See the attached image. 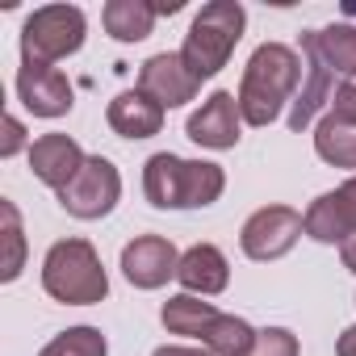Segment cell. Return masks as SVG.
<instances>
[{
	"mask_svg": "<svg viewBox=\"0 0 356 356\" xmlns=\"http://www.w3.org/2000/svg\"><path fill=\"white\" fill-rule=\"evenodd\" d=\"M155 356H214L210 348H155Z\"/></svg>",
	"mask_w": 356,
	"mask_h": 356,
	"instance_id": "28",
	"label": "cell"
},
{
	"mask_svg": "<svg viewBox=\"0 0 356 356\" xmlns=\"http://www.w3.org/2000/svg\"><path fill=\"white\" fill-rule=\"evenodd\" d=\"M105 118H109L113 134H122V138H151L163 126V105L151 101L147 92L130 88V92H118L109 101V113Z\"/></svg>",
	"mask_w": 356,
	"mask_h": 356,
	"instance_id": "15",
	"label": "cell"
},
{
	"mask_svg": "<svg viewBox=\"0 0 356 356\" xmlns=\"http://www.w3.org/2000/svg\"><path fill=\"white\" fill-rule=\"evenodd\" d=\"M118 197H122V176H118V168L105 155H88L84 168H80V176L59 193V206L72 218L92 222V218H105L118 206Z\"/></svg>",
	"mask_w": 356,
	"mask_h": 356,
	"instance_id": "6",
	"label": "cell"
},
{
	"mask_svg": "<svg viewBox=\"0 0 356 356\" xmlns=\"http://www.w3.org/2000/svg\"><path fill=\"white\" fill-rule=\"evenodd\" d=\"M343 13H348V17H356V0H348V5H343Z\"/></svg>",
	"mask_w": 356,
	"mask_h": 356,
	"instance_id": "32",
	"label": "cell"
},
{
	"mask_svg": "<svg viewBox=\"0 0 356 356\" xmlns=\"http://www.w3.org/2000/svg\"><path fill=\"white\" fill-rule=\"evenodd\" d=\"M339 256H343V268H348V273H356V235L339 243Z\"/></svg>",
	"mask_w": 356,
	"mask_h": 356,
	"instance_id": "29",
	"label": "cell"
},
{
	"mask_svg": "<svg viewBox=\"0 0 356 356\" xmlns=\"http://www.w3.org/2000/svg\"><path fill=\"white\" fill-rule=\"evenodd\" d=\"M84 30H88V22L76 5L34 9L22 26V59H38V63L67 59L84 47Z\"/></svg>",
	"mask_w": 356,
	"mask_h": 356,
	"instance_id": "5",
	"label": "cell"
},
{
	"mask_svg": "<svg viewBox=\"0 0 356 356\" xmlns=\"http://www.w3.org/2000/svg\"><path fill=\"white\" fill-rule=\"evenodd\" d=\"M176 281L185 285V293H202V298H214L227 289L231 281V268H227V256L214 248V243H197L181 256V268H176Z\"/></svg>",
	"mask_w": 356,
	"mask_h": 356,
	"instance_id": "14",
	"label": "cell"
},
{
	"mask_svg": "<svg viewBox=\"0 0 356 356\" xmlns=\"http://www.w3.org/2000/svg\"><path fill=\"white\" fill-rule=\"evenodd\" d=\"M84 151H80V143L72 138V134H42V138H34L30 143V168H34V176L47 185V189H55V193H63L76 176H80V168H84Z\"/></svg>",
	"mask_w": 356,
	"mask_h": 356,
	"instance_id": "12",
	"label": "cell"
},
{
	"mask_svg": "<svg viewBox=\"0 0 356 356\" xmlns=\"http://www.w3.org/2000/svg\"><path fill=\"white\" fill-rule=\"evenodd\" d=\"M17 97L34 118H63L76 101H72V84L55 63H38V59H22L17 72Z\"/></svg>",
	"mask_w": 356,
	"mask_h": 356,
	"instance_id": "8",
	"label": "cell"
},
{
	"mask_svg": "<svg viewBox=\"0 0 356 356\" xmlns=\"http://www.w3.org/2000/svg\"><path fill=\"white\" fill-rule=\"evenodd\" d=\"M248 356H298V335L285 327H264L256 331V348Z\"/></svg>",
	"mask_w": 356,
	"mask_h": 356,
	"instance_id": "24",
	"label": "cell"
},
{
	"mask_svg": "<svg viewBox=\"0 0 356 356\" xmlns=\"http://www.w3.org/2000/svg\"><path fill=\"white\" fill-rule=\"evenodd\" d=\"M306 235L318 239V243H343V239H352V227H348L335 193L314 197V206L306 210Z\"/></svg>",
	"mask_w": 356,
	"mask_h": 356,
	"instance_id": "21",
	"label": "cell"
},
{
	"mask_svg": "<svg viewBox=\"0 0 356 356\" xmlns=\"http://www.w3.org/2000/svg\"><path fill=\"white\" fill-rule=\"evenodd\" d=\"M42 289L67 306H97L109 293V277L88 239H59L42 260Z\"/></svg>",
	"mask_w": 356,
	"mask_h": 356,
	"instance_id": "4",
	"label": "cell"
},
{
	"mask_svg": "<svg viewBox=\"0 0 356 356\" xmlns=\"http://www.w3.org/2000/svg\"><path fill=\"white\" fill-rule=\"evenodd\" d=\"M335 352H339V356H356V327H348V331L339 335V343H335Z\"/></svg>",
	"mask_w": 356,
	"mask_h": 356,
	"instance_id": "30",
	"label": "cell"
},
{
	"mask_svg": "<svg viewBox=\"0 0 356 356\" xmlns=\"http://www.w3.org/2000/svg\"><path fill=\"white\" fill-rule=\"evenodd\" d=\"M239 126H243V113H239V97L235 92H210L202 101V109L189 118V138L197 147H210V151H231L239 143Z\"/></svg>",
	"mask_w": 356,
	"mask_h": 356,
	"instance_id": "11",
	"label": "cell"
},
{
	"mask_svg": "<svg viewBox=\"0 0 356 356\" xmlns=\"http://www.w3.org/2000/svg\"><path fill=\"white\" fill-rule=\"evenodd\" d=\"M243 26H248V13L239 0H210V5H202V13L193 17V26L185 34V47H181L185 67L197 80L218 76L243 38Z\"/></svg>",
	"mask_w": 356,
	"mask_h": 356,
	"instance_id": "3",
	"label": "cell"
},
{
	"mask_svg": "<svg viewBox=\"0 0 356 356\" xmlns=\"http://www.w3.org/2000/svg\"><path fill=\"white\" fill-rule=\"evenodd\" d=\"M202 343H206L214 356H248V352L256 348V331H252V323H243V318H235V314H218V318L210 323V331L202 335Z\"/></svg>",
	"mask_w": 356,
	"mask_h": 356,
	"instance_id": "20",
	"label": "cell"
},
{
	"mask_svg": "<svg viewBox=\"0 0 356 356\" xmlns=\"http://www.w3.org/2000/svg\"><path fill=\"white\" fill-rule=\"evenodd\" d=\"M314 151L331 168H356V126L339 122L335 113L318 118V126H314Z\"/></svg>",
	"mask_w": 356,
	"mask_h": 356,
	"instance_id": "18",
	"label": "cell"
},
{
	"mask_svg": "<svg viewBox=\"0 0 356 356\" xmlns=\"http://www.w3.org/2000/svg\"><path fill=\"white\" fill-rule=\"evenodd\" d=\"M181 5H185V0H159V5H155V17H159V13H181Z\"/></svg>",
	"mask_w": 356,
	"mask_h": 356,
	"instance_id": "31",
	"label": "cell"
},
{
	"mask_svg": "<svg viewBox=\"0 0 356 356\" xmlns=\"http://www.w3.org/2000/svg\"><path fill=\"white\" fill-rule=\"evenodd\" d=\"M22 147H26V126H22L17 118H5V143H0V155L9 159V155H17Z\"/></svg>",
	"mask_w": 356,
	"mask_h": 356,
	"instance_id": "26",
	"label": "cell"
},
{
	"mask_svg": "<svg viewBox=\"0 0 356 356\" xmlns=\"http://www.w3.org/2000/svg\"><path fill=\"white\" fill-rule=\"evenodd\" d=\"M302 80V59L293 47L285 42H264L256 47V55L248 59L243 67V80H239V113L248 126H268L281 118L285 101L293 97Z\"/></svg>",
	"mask_w": 356,
	"mask_h": 356,
	"instance_id": "2",
	"label": "cell"
},
{
	"mask_svg": "<svg viewBox=\"0 0 356 356\" xmlns=\"http://www.w3.org/2000/svg\"><path fill=\"white\" fill-rule=\"evenodd\" d=\"M331 113H335L339 122H352V126H356V76L343 80V84L335 88V97H331Z\"/></svg>",
	"mask_w": 356,
	"mask_h": 356,
	"instance_id": "25",
	"label": "cell"
},
{
	"mask_svg": "<svg viewBox=\"0 0 356 356\" xmlns=\"http://www.w3.org/2000/svg\"><path fill=\"white\" fill-rule=\"evenodd\" d=\"M218 314H222V310H214V306L202 302L197 293H176V298H168L163 310H159V318H163V327H168L172 335H193V339H202Z\"/></svg>",
	"mask_w": 356,
	"mask_h": 356,
	"instance_id": "17",
	"label": "cell"
},
{
	"mask_svg": "<svg viewBox=\"0 0 356 356\" xmlns=\"http://www.w3.org/2000/svg\"><path fill=\"white\" fill-rule=\"evenodd\" d=\"M302 55H306V84H302V92L293 97V105H289V130H306L310 122H314V113L335 97V80H331V67L318 59V51H314V42L302 34Z\"/></svg>",
	"mask_w": 356,
	"mask_h": 356,
	"instance_id": "13",
	"label": "cell"
},
{
	"mask_svg": "<svg viewBox=\"0 0 356 356\" xmlns=\"http://www.w3.org/2000/svg\"><path fill=\"white\" fill-rule=\"evenodd\" d=\"M335 197H339V210H343V218H348V227H352V235H356V176L335 189Z\"/></svg>",
	"mask_w": 356,
	"mask_h": 356,
	"instance_id": "27",
	"label": "cell"
},
{
	"mask_svg": "<svg viewBox=\"0 0 356 356\" xmlns=\"http://www.w3.org/2000/svg\"><path fill=\"white\" fill-rule=\"evenodd\" d=\"M318 51V59L331 72H343L348 80L356 76V26H327V30H310L306 34Z\"/></svg>",
	"mask_w": 356,
	"mask_h": 356,
	"instance_id": "19",
	"label": "cell"
},
{
	"mask_svg": "<svg viewBox=\"0 0 356 356\" xmlns=\"http://www.w3.org/2000/svg\"><path fill=\"white\" fill-rule=\"evenodd\" d=\"M0 222H5V264H0V281H17L26 268V235H22V218L13 202H0Z\"/></svg>",
	"mask_w": 356,
	"mask_h": 356,
	"instance_id": "22",
	"label": "cell"
},
{
	"mask_svg": "<svg viewBox=\"0 0 356 356\" xmlns=\"http://www.w3.org/2000/svg\"><path fill=\"white\" fill-rule=\"evenodd\" d=\"M109 38L118 42H143L155 26V5L151 0H109L105 13H101Z\"/></svg>",
	"mask_w": 356,
	"mask_h": 356,
	"instance_id": "16",
	"label": "cell"
},
{
	"mask_svg": "<svg viewBox=\"0 0 356 356\" xmlns=\"http://www.w3.org/2000/svg\"><path fill=\"white\" fill-rule=\"evenodd\" d=\"M176 268H181V256L163 235H138L122 248V273L134 289H159L168 285V277H176Z\"/></svg>",
	"mask_w": 356,
	"mask_h": 356,
	"instance_id": "9",
	"label": "cell"
},
{
	"mask_svg": "<svg viewBox=\"0 0 356 356\" xmlns=\"http://www.w3.org/2000/svg\"><path fill=\"white\" fill-rule=\"evenodd\" d=\"M202 88V80L185 67L181 51H163V55H151L138 72V92H147L151 101H159L163 109H176V105H185L193 101Z\"/></svg>",
	"mask_w": 356,
	"mask_h": 356,
	"instance_id": "10",
	"label": "cell"
},
{
	"mask_svg": "<svg viewBox=\"0 0 356 356\" xmlns=\"http://www.w3.org/2000/svg\"><path fill=\"white\" fill-rule=\"evenodd\" d=\"M38 356H109V343L97 327H72V331L55 335Z\"/></svg>",
	"mask_w": 356,
	"mask_h": 356,
	"instance_id": "23",
	"label": "cell"
},
{
	"mask_svg": "<svg viewBox=\"0 0 356 356\" xmlns=\"http://www.w3.org/2000/svg\"><path fill=\"white\" fill-rule=\"evenodd\" d=\"M227 189V176L218 163L206 159H181L172 151H159L143 168V193L155 210H197L214 206Z\"/></svg>",
	"mask_w": 356,
	"mask_h": 356,
	"instance_id": "1",
	"label": "cell"
},
{
	"mask_svg": "<svg viewBox=\"0 0 356 356\" xmlns=\"http://www.w3.org/2000/svg\"><path fill=\"white\" fill-rule=\"evenodd\" d=\"M302 231H306V214H298L289 206H264V210H256L243 222L239 243H243V256L248 260H260L264 264V260H281L298 243Z\"/></svg>",
	"mask_w": 356,
	"mask_h": 356,
	"instance_id": "7",
	"label": "cell"
}]
</instances>
